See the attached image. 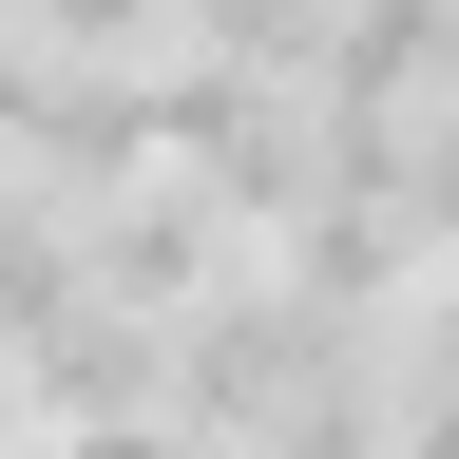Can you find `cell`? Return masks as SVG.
<instances>
[{"label": "cell", "mask_w": 459, "mask_h": 459, "mask_svg": "<svg viewBox=\"0 0 459 459\" xmlns=\"http://www.w3.org/2000/svg\"><path fill=\"white\" fill-rule=\"evenodd\" d=\"M77 287H96L115 325H192L211 287H230V230L172 192V172H134L115 211H77Z\"/></svg>", "instance_id": "obj_1"}, {"label": "cell", "mask_w": 459, "mask_h": 459, "mask_svg": "<svg viewBox=\"0 0 459 459\" xmlns=\"http://www.w3.org/2000/svg\"><path fill=\"white\" fill-rule=\"evenodd\" d=\"M0 20H20V0H0Z\"/></svg>", "instance_id": "obj_2"}]
</instances>
